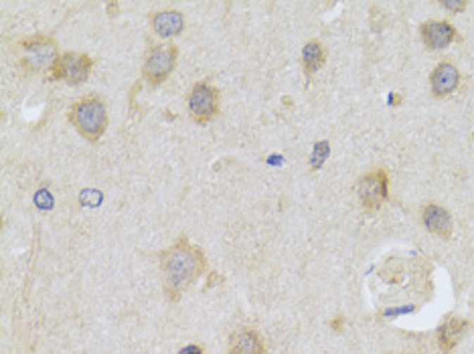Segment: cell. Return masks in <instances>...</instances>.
<instances>
[{
    "instance_id": "obj_1",
    "label": "cell",
    "mask_w": 474,
    "mask_h": 354,
    "mask_svg": "<svg viewBox=\"0 0 474 354\" xmlns=\"http://www.w3.org/2000/svg\"><path fill=\"white\" fill-rule=\"evenodd\" d=\"M161 272L164 293L175 304L205 272V253L189 239H179L161 253Z\"/></svg>"
},
{
    "instance_id": "obj_2",
    "label": "cell",
    "mask_w": 474,
    "mask_h": 354,
    "mask_svg": "<svg viewBox=\"0 0 474 354\" xmlns=\"http://www.w3.org/2000/svg\"><path fill=\"white\" fill-rule=\"evenodd\" d=\"M67 120L82 138L96 144L101 140V136L106 134V128H108V110H106L104 99L92 94V96H85L77 99L75 103H71V108L67 112Z\"/></svg>"
},
{
    "instance_id": "obj_3",
    "label": "cell",
    "mask_w": 474,
    "mask_h": 354,
    "mask_svg": "<svg viewBox=\"0 0 474 354\" xmlns=\"http://www.w3.org/2000/svg\"><path fill=\"white\" fill-rule=\"evenodd\" d=\"M18 51H20V69L25 75H43V73H51L53 65L59 59V47L57 41L49 37V34H31L27 39H23L18 43Z\"/></svg>"
},
{
    "instance_id": "obj_4",
    "label": "cell",
    "mask_w": 474,
    "mask_h": 354,
    "mask_svg": "<svg viewBox=\"0 0 474 354\" xmlns=\"http://www.w3.org/2000/svg\"><path fill=\"white\" fill-rule=\"evenodd\" d=\"M177 59H179V47L173 43L150 47L142 65V77L148 85H161L173 73Z\"/></svg>"
},
{
    "instance_id": "obj_5",
    "label": "cell",
    "mask_w": 474,
    "mask_h": 354,
    "mask_svg": "<svg viewBox=\"0 0 474 354\" xmlns=\"http://www.w3.org/2000/svg\"><path fill=\"white\" fill-rule=\"evenodd\" d=\"M187 108L195 124L207 126L219 112V89L209 81H199L189 91Z\"/></svg>"
},
{
    "instance_id": "obj_6",
    "label": "cell",
    "mask_w": 474,
    "mask_h": 354,
    "mask_svg": "<svg viewBox=\"0 0 474 354\" xmlns=\"http://www.w3.org/2000/svg\"><path fill=\"white\" fill-rule=\"evenodd\" d=\"M92 69H94V61L89 55L67 51V53H61L57 63L53 65L49 80L63 81L67 85H82L83 81H87Z\"/></svg>"
},
{
    "instance_id": "obj_7",
    "label": "cell",
    "mask_w": 474,
    "mask_h": 354,
    "mask_svg": "<svg viewBox=\"0 0 474 354\" xmlns=\"http://www.w3.org/2000/svg\"><path fill=\"white\" fill-rule=\"evenodd\" d=\"M357 194L361 205L367 210L381 209V205L387 201L389 194V177L385 170H371L357 182Z\"/></svg>"
},
{
    "instance_id": "obj_8",
    "label": "cell",
    "mask_w": 474,
    "mask_h": 354,
    "mask_svg": "<svg viewBox=\"0 0 474 354\" xmlns=\"http://www.w3.org/2000/svg\"><path fill=\"white\" fill-rule=\"evenodd\" d=\"M420 34L425 47L432 51L446 49L458 39V31L446 20H428L420 27Z\"/></svg>"
},
{
    "instance_id": "obj_9",
    "label": "cell",
    "mask_w": 474,
    "mask_h": 354,
    "mask_svg": "<svg viewBox=\"0 0 474 354\" xmlns=\"http://www.w3.org/2000/svg\"><path fill=\"white\" fill-rule=\"evenodd\" d=\"M458 85H460V71L456 65H452L450 61L438 65L430 75V87L436 97H446L454 94Z\"/></svg>"
},
{
    "instance_id": "obj_10",
    "label": "cell",
    "mask_w": 474,
    "mask_h": 354,
    "mask_svg": "<svg viewBox=\"0 0 474 354\" xmlns=\"http://www.w3.org/2000/svg\"><path fill=\"white\" fill-rule=\"evenodd\" d=\"M422 223L430 233L438 235L442 239L452 237V217L440 205H425L422 209Z\"/></svg>"
},
{
    "instance_id": "obj_11",
    "label": "cell",
    "mask_w": 474,
    "mask_h": 354,
    "mask_svg": "<svg viewBox=\"0 0 474 354\" xmlns=\"http://www.w3.org/2000/svg\"><path fill=\"white\" fill-rule=\"evenodd\" d=\"M150 25L154 32L163 39H170V37H177L185 31V15L180 11H158L150 16Z\"/></svg>"
},
{
    "instance_id": "obj_12",
    "label": "cell",
    "mask_w": 474,
    "mask_h": 354,
    "mask_svg": "<svg viewBox=\"0 0 474 354\" xmlns=\"http://www.w3.org/2000/svg\"><path fill=\"white\" fill-rule=\"evenodd\" d=\"M466 328H468V320L458 318V316H450L442 322V326L438 328V344H440L442 354H450L456 348Z\"/></svg>"
},
{
    "instance_id": "obj_13",
    "label": "cell",
    "mask_w": 474,
    "mask_h": 354,
    "mask_svg": "<svg viewBox=\"0 0 474 354\" xmlns=\"http://www.w3.org/2000/svg\"><path fill=\"white\" fill-rule=\"evenodd\" d=\"M266 346L256 330L242 328L229 339V354H263Z\"/></svg>"
},
{
    "instance_id": "obj_14",
    "label": "cell",
    "mask_w": 474,
    "mask_h": 354,
    "mask_svg": "<svg viewBox=\"0 0 474 354\" xmlns=\"http://www.w3.org/2000/svg\"><path fill=\"white\" fill-rule=\"evenodd\" d=\"M325 61H327V49L323 47V43L311 41V43L304 45V49H302V69L308 77L314 75L325 65Z\"/></svg>"
},
{
    "instance_id": "obj_15",
    "label": "cell",
    "mask_w": 474,
    "mask_h": 354,
    "mask_svg": "<svg viewBox=\"0 0 474 354\" xmlns=\"http://www.w3.org/2000/svg\"><path fill=\"white\" fill-rule=\"evenodd\" d=\"M328 154H330V144H328L327 140H320V142H316V146L312 148V156H311V168L312 170H318L325 160L328 158Z\"/></svg>"
},
{
    "instance_id": "obj_16",
    "label": "cell",
    "mask_w": 474,
    "mask_h": 354,
    "mask_svg": "<svg viewBox=\"0 0 474 354\" xmlns=\"http://www.w3.org/2000/svg\"><path fill=\"white\" fill-rule=\"evenodd\" d=\"M442 8H446V11H450V13H464L466 11V6H468V2L466 0H442L440 2Z\"/></svg>"
},
{
    "instance_id": "obj_17",
    "label": "cell",
    "mask_w": 474,
    "mask_h": 354,
    "mask_svg": "<svg viewBox=\"0 0 474 354\" xmlns=\"http://www.w3.org/2000/svg\"><path fill=\"white\" fill-rule=\"evenodd\" d=\"M101 194L98 191H83L82 193V203L83 205H87V207H98L99 203H101Z\"/></svg>"
},
{
    "instance_id": "obj_18",
    "label": "cell",
    "mask_w": 474,
    "mask_h": 354,
    "mask_svg": "<svg viewBox=\"0 0 474 354\" xmlns=\"http://www.w3.org/2000/svg\"><path fill=\"white\" fill-rule=\"evenodd\" d=\"M35 203H37L43 210H49L51 207H53V198H51L47 191H41V193L37 194V196H35Z\"/></svg>"
},
{
    "instance_id": "obj_19",
    "label": "cell",
    "mask_w": 474,
    "mask_h": 354,
    "mask_svg": "<svg viewBox=\"0 0 474 354\" xmlns=\"http://www.w3.org/2000/svg\"><path fill=\"white\" fill-rule=\"evenodd\" d=\"M180 354H203V348H199V346H189V348L180 350Z\"/></svg>"
},
{
    "instance_id": "obj_20",
    "label": "cell",
    "mask_w": 474,
    "mask_h": 354,
    "mask_svg": "<svg viewBox=\"0 0 474 354\" xmlns=\"http://www.w3.org/2000/svg\"><path fill=\"white\" fill-rule=\"evenodd\" d=\"M341 322H343V318H337V320L330 324V326H332V328H335V330L339 332V330H341Z\"/></svg>"
}]
</instances>
